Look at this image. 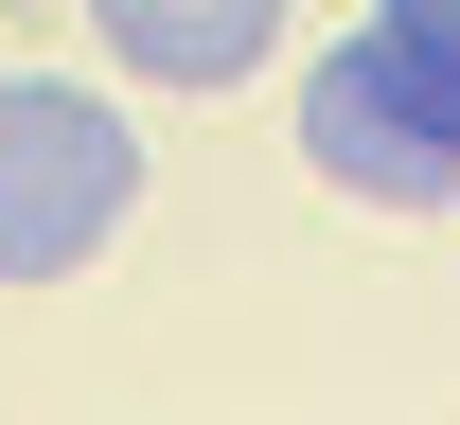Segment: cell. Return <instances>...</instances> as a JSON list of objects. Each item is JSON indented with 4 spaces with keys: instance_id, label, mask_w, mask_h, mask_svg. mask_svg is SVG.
<instances>
[{
    "instance_id": "3",
    "label": "cell",
    "mask_w": 460,
    "mask_h": 425,
    "mask_svg": "<svg viewBox=\"0 0 460 425\" xmlns=\"http://www.w3.org/2000/svg\"><path fill=\"white\" fill-rule=\"evenodd\" d=\"M89 36H107L142 89H248L266 36H284V0H89Z\"/></svg>"
},
{
    "instance_id": "2",
    "label": "cell",
    "mask_w": 460,
    "mask_h": 425,
    "mask_svg": "<svg viewBox=\"0 0 460 425\" xmlns=\"http://www.w3.org/2000/svg\"><path fill=\"white\" fill-rule=\"evenodd\" d=\"M301 160H319L354 213H460V142L425 124V89H407L372 36H337V54L301 71Z\"/></svg>"
},
{
    "instance_id": "4",
    "label": "cell",
    "mask_w": 460,
    "mask_h": 425,
    "mask_svg": "<svg viewBox=\"0 0 460 425\" xmlns=\"http://www.w3.org/2000/svg\"><path fill=\"white\" fill-rule=\"evenodd\" d=\"M354 36H372V54H390L407 89H425V124H443V142H460V0H372Z\"/></svg>"
},
{
    "instance_id": "1",
    "label": "cell",
    "mask_w": 460,
    "mask_h": 425,
    "mask_svg": "<svg viewBox=\"0 0 460 425\" xmlns=\"http://www.w3.org/2000/svg\"><path fill=\"white\" fill-rule=\"evenodd\" d=\"M124 213H142V124L71 71H0V284L107 266Z\"/></svg>"
}]
</instances>
